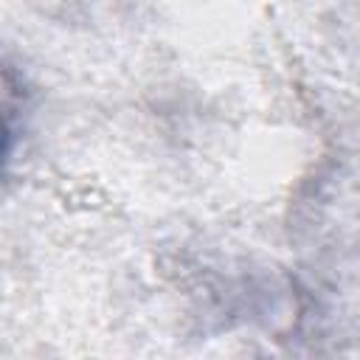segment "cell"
<instances>
[{
	"label": "cell",
	"mask_w": 360,
	"mask_h": 360,
	"mask_svg": "<svg viewBox=\"0 0 360 360\" xmlns=\"http://www.w3.org/2000/svg\"><path fill=\"white\" fill-rule=\"evenodd\" d=\"M22 84L14 68L0 56V172L11 163L22 135Z\"/></svg>",
	"instance_id": "1"
}]
</instances>
